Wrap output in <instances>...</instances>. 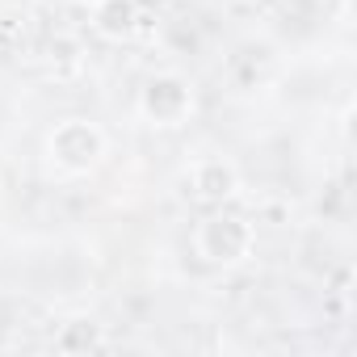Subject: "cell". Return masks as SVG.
<instances>
[{"mask_svg": "<svg viewBox=\"0 0 357 357\" xmlns=\"http://www.w3.org/2000/svg\"><path fill=\"white\" fill-rule=\"evenodd\" d=\"M252 248H257V227H252L244 215H236V211L215 206V211L194 227V252H198L206 265H215V269H236V265H244V261L252 257Z\"/></svg>", "mask_w": 357, "mask_h": 357, "instance_id": "7a4b0ae2", "label": "cell"}, {"mask_svg": "<svg viewBox=\"0 0 357 357\" xmlns=\"http://www.w3.org/2000/svg\"><path fill=\"white\" fill-rule=\"evenodd\" d=\"M93 30L105 43H126L139 30V0H97L93 5Z\"/></svg>", "mask_w": 357, "mask_h": 357, "instance_id": "5b68a950", "label": "cell"}, {"mask_svg": "<svg viewBox=\"0 0 357 357\" xmlns=\"http://www.w3.org/2000/svg\"><path fill=\"white\" fill-rule=\"evenodd\" d=\"M185 181L194 190L198 202L206 206H227L236 194H240V168L227 160V155H198L185 172Z\"/></svg>", "mask_w": 357, "mask_h": 357, "instance_id": "277c9868", "label": "cell"}, {"mask_svg": "<svg viewBox=\"0 0 357 357\" xmlns=\"http://www.w3.org/2000/svg\"><path fill=\"white\" fill-rule=\"evenodd\" d=\"M109 155V135L89 118H63L47 135V160L63 176H89Z\"/></svg>", "mask_w": 357, "mask_h": 357, "instance_id": "6da1fadb", "label": "cell"}, {"mask_svg": "<svg viewBox=\"0 0 357 357\" xmlns=\"http://www.w3.org/2000/svg\"><path fill=\"white\" fill-rule=\"evenodd\" d=\"M236 5H257V0H236Z\"/></svg>", "mask_w": 357, "mask_h": 357, "instance_id": "52a82bcc", "label": "cell"}, {"mask_svg": "<svg viewBox=\"0 0 357 357\" xmlns=\"http://www.w3.org/2000/svg\"><path fill=\"white\" fill-rule=\"evenodd\" d=\"M55 349L59 353H97V349H105V328L97 319H89V315H76V319L59 324Z\"/></svg>", "mask_w": 357, "mask_h": 357, "instance_id": "8992f818", "label": "cell"}, {"mask_svg": "<svg viewBox=\"0 0 357 357\" xmlns=\"http://www.w3.org/2000/svg\"><path fill=\"white\" fill-rule=\"evenodd\" d=\"M194 84L181 72H155L143 89H139V118L147 126L172 130V126H185L194 118Z\"/></svg>", "mask_w": 357, "mask_h": 357, "instance_id": "3957f363", "label": "cell"}, {"mask_svg": "<svg viewBox=\"0 0 357 357\" xmlns=\"http://www.w3.org/2000/svg\"><path fill=\"white\" fill-rule=\"evenodd\" d=\"M80 5H89V9H93V5H97V0H80Z\"/></svg>", "mask_w": 357, "mask_h": 357, "instance_id": "ba28073f", "label": "cell"}]
</instances>
